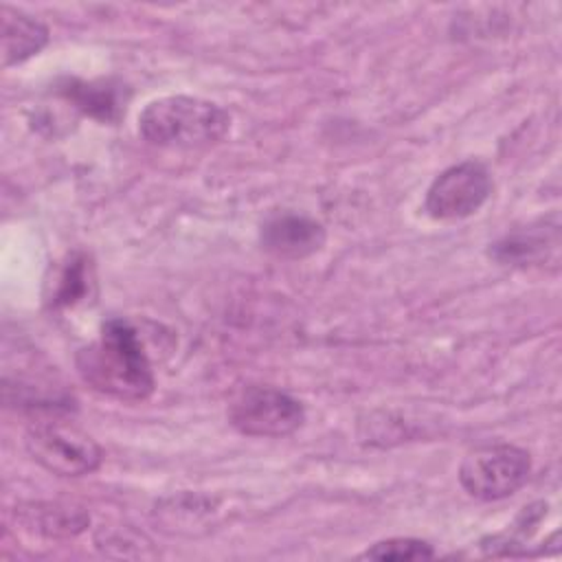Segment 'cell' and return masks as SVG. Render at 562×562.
Wrapping results in <instances>:
<instances>
[{"mask_svg":"<svg viewBox=\"0 0 562 562\" xmlns=\"http://www.w3.org/2000/svg\"><path fill=\"white\" fill-rule=\"evenodd\" d=\"M77 371L97 393L125 402L147 400L156 386L138 331L125 318L103 323L99 338L77 353Z\"/></svg>","mask_w":562,"mask_h":562,"instance_id":"1","label":"cell"},{"mask_svg":"<svg viewBox=\"0 0 562 562\" xmlns=\"http://www.w3.org/2000/svg\"><path fill=\"white\" fill-rule=\"evenodd\" d=\"M231 130V114L206 99L171 94L154 99L138 116L140 136L158 147L202 149L220 143Z\"/></svg>","mask_w":562,"mask_h":562,"instance_id":"2","label":"cell"},{"mask_svg":"<svg viewBox=\"0 0 562 562\" xmlns=\"http://www.w3.org/2000/svg\"><path fill=\"white\" fill-rule=\"evenodd\" d=\"M529 452L514 443H487L472 450L459 465L461 487L479 501H503L529 479Z\"/></svg>","mask_w":562,"mask_h":562,"instance_id":"3","label":"cell"},{"mask_svg":"<svg viewBox=\"0 0 562 562\" xmlns=\"http://www.w3.org/2000/svg\"><path fill=\"white\" fill-rule=\"evenodd\" d=\"M33 461L57 476H86L99 470L103 450L77 426L59 422L35 424L24 439Z\"/></svg>","mask_w":562,"mask_h":562,"instance_id":"4","label":"cell"},{"mask_svg":"<svg viewBox=\"0 0 562 562\" xmlns=\"http://www.w3.org/2000/svg\"><path fill=\"white\" fill-rule=\"evenodd\" d=\"M231 424L248 437H285L305 422L303 404L274 386H246L228 408Z\"/></svg>","mask_w":562,"mask_h":562,"instance_id":"5","label":"cell"},{"mask_svg":"<svg viewBox=\"0 0 562 562\" xmlns=\"http://www.w3.org/2000/svg\"><path fill=\"white\" fill-rule=\"evenodd\" d=\"M490 193L492 178L485 165L479 160H463L432 180L424 209L435 220H463L476 213Z\"/></svg>","mask_w":562,"mask_h":562,"instance_id":"6","label":"cell"},{"mask_svg":"<svg viewBox=\"0 0 562 562\" xmlns=\"http://www.w3.org/2000/svg\"><path fill=\"white\" fill-rule=\"evenodd\" d=\"M321 222L301 213H277L261 224V246L279 259H305L325 244Z\"/></svg>","mask_w":562,"mask_h":562,"instance_id":"7","label":"cell"},{"mask_svg":"<svg viewBox=\"0 0 562 562\" xmlns=\"http://www.w3.org/2000/svg\"><path fill=\"white\" fill-rule=\"evenodd\" d=\"M0 18H2V64L7 68L26 61L48 44V29L37 18L7 4L0 9Z\"/></svg>","mask_w":562,"mask_h":562,"instance_id":"8","label":"cell"},{"mask_svg":"<svg viewBox=\"0 0 562 562\" xmlns=\"http://www.w3.org/2000/svg\"><path fill=\"white\" fill-rule=\"evenodd\" d=\"M46 285H48L46 303L53 310L72 307V305L86 301V296H90L92 285H94L88 257L81 252L68 255L61 261V266H57V270L53 272V281H48Z\"/></svg>","mask_w":562,"mask_h":562,"instance_id":"9","label":"cell"},{"mask_svg":"<svg viewBox=\"0 0 562 562\" xmlns=\"http://www.w3.org/2000/svg\"><path fill=\"white\" fill-rule=\"evenodd\" d=\"M61 94L72 101L77 108H81L86 114L103 121L114 123L123 110L125 99L121 92V86H114L110 81H77L68 79L61 88Z\"/></svg>","mask_w":562,"mask_h":562,"instance_id":"10","label":"cell"},{"mask_svg":"<svg viewBox=\"0 0 562 562\" xmlns=\"http://www.w3.org/2000/svg\"><path fill=\"white\" fill-rule=\"evenodd\" d=\"M360 558L367 560H428L435 558V549L426 540L417 538H389L369 547Z\"/></svg>","mask_w":562,"mask_h":562,"instance_id":"11","label":"cell"}]
</instances>
